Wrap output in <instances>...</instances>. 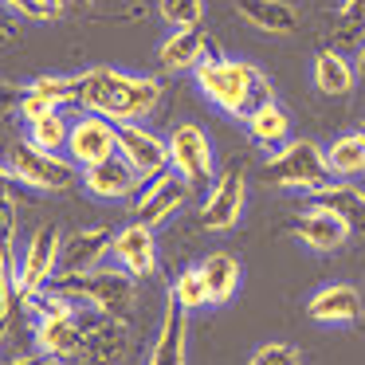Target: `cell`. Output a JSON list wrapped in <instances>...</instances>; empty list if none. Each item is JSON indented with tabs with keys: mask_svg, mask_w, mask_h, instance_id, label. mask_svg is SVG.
I'll return each mask as SVG.
<instances>
[{
	"mask_svg": "<svg viewBox=\"0 0 365 365\" xmlns=\"http://www.w3.org/2000/svg\"><path fill=\"white\" fill-rule=\"evenodd\" d=\"M161 103V83L122 67H91L79 75V106L110 122H145Z\"/></svg>",
	"mask_w": 365,
	"mask_h": 365,
	"instance_id": "cell-1",
	"label": "cell"
},
{
	"mask_svg": "<svg viewBox=\"0 0 365 365\" xmlns=\"http://www.w3.org/2000/svg\"><path fill=\"white\" fill-rule=\"evenodd\" d=\"M192 83L205 95V103L216 106L220 114H228V118H244L259 98L275 95L267 75L252 59H240V56H205L192 71Z\"/></svg>",
	"mask_w": 365,
	"mask_h": 365,
	"instance_id": "cell-2",
	"label": "cell"
},
{
	"mask_svg": "<svg viewBox=\"0 0 365 365\" xmlns=\"http://www.w3.org/2000/svg\"><path fill=\"white\" fill-rule=\"evenodd\" d=\"M51 291L67 294L71 302H79V307H91L95 314L103 318H114V322H134V310H138V279L126 275L122 267H106V263H98V267L91 271H59L56 279H51Z\"/></svg>",
	"mask_w": 365,
	"mask_h": 365,
	"instance_id": "cell-3",
	"label": "cell"
},
{
	"mask_svg": "<svg viewBox=\"0 0 365 365\" xmlns=\"http://www.w3.org/2000/svg\"><path fill=\"white\" fill-rule=\"evenodd\" d=\"M263 177H267L275 189L302 192V197H307L310 189L330 181V169H326V153L318 142H310V138H291L287 145H279V150L267 153Z\"/></svg>",
	"mask_w": 365,
	"mask_h": 365,
	"instance_id": "cell-4",
	"label": "cell"
},
{
	"mask_svg": "<svg viewBox=\"0 0 365 365\" xmlns=\"http://www.w3.org/2000/svg\"><path fill=\"white\" fill-rule=\"evenodd\" d=\"M4 165H9L12 181L24 185V189H32V192H67V189H75V185L83 181V169L75 165L67 153L36 150L28 138L9 153Z\"/></svg>",
	"mask_w": 365,
	"mask_h": 365,
	"instance_id": "cell-5",
	"label": "cell"
},
{
	"mask_svg": "<svg viewBox=\"0 0 365 365\" xmlns=\"http://www.w3.org/2000/svg\"><path fill=\"white\" fill-rule=\"evenodd\" d=\"M165 142H169V169L192 192L208 189L216 181V145H212L205 126H197V122H177Z\"/></svg>",
	"mask_w": 365,
	"mask_h": 365,
	"instance_id": "cell-6",
	"label": "cell"
},
{
	"mask_svg": "<svg viewBox=\"0 0 365 365\" xmlns=\"http://www.w3.org/2000/svg\"><path fill=\"white\" fill-rule=\"evenodd\" d=\"M63 228L59 224H40L28 236L24 252H20V279H16V294L24 307L32 294H40L51 279L59 275V259H63Z\"/></svg>",
	"mask_w": 365,
	"mask_h": 365,
	"instance_id": "cell-7",
	"label": "cell"
},
{
	"mask_svg": "<svg viewBox=\"0 0 365 365\" xmlns=\"http://www.w3.org/2000/svg\"><path fill=\"white\" fill-rule=\"evenodd\" d=\"M91 314H95V310L79 307V302H71V307H63V310H51V314H36L32 318L36 354L48 357V365L71 357L75 349H79V341H83V330H87Z\"/></svg>",
	"mask_w": 365,
	"mask_h": 365,
	"instance_id": "cell-8",
	"label": "cell"
},
{
	"mask_svg": "<svg viewBox=\"0 0 365 365\" xmlns=\"http://www.w3.org/2000/svg\"><path fill=\"white\" fill-rule=\"evenodd\" d=\"M244 208H247L244 169H224V173H216V181L208 185V192H205V205H200V228L212 232V236L236 232L240 220H244Z\"/></svg>",
	"mask_w": 365,
	"mask_h": 365,
	"instance_id": "cell-9",
	"label": "cell"
},
{
	"mask_svg": "<svg viewBox=\"0 0 365 365\" xmlns=\"http://www.w3.org/2000/svg\"><path fill=\"white\" fill-rule=\"evenodd\" d=\"M126 357H130V326L103 314H91L79 349L56 365H122Z\"/></svg>",
	"mask_w": 365,
	"mask_h": 365,
	"instance_id": "cell-10",
	"label": "cell"
},
{
	"mask_svg": "<svg viewBox=\"0 0 365 365\" xmlns=\"http://www.w3.org/2000/svg\"><path fill=\"white\" fill-rule=\"evenodd\" d=\"M307 314L310 322L330 326V330H349L365 318V299L354 283H341V279H330V283L314 287L307 299Z\"/></svg>",
	"mask_w": 365,
	"mask_h": 365,
	"instance_id": "cell-11",
	"label": "cell"
},
{
	"mask_svg": "<svg viewBox=\"0 0 365 365\" xmlns=\"http://www.w3.org/2000/svg\"><path fill=\"white\" fill-rule=\"evenodd\" d=\"M189 192L192 189L173 173V169L150 177V181H142V189H138V197H134V220L150 224V228H161V224L173 220V216L185 208Z\"/></svg>",
	"mask_w": 365,
	"mask_h": 365,
	"instance_id": "cell-12",
	"label": "cell"
},
{
	"mask_svg": "<svg viewBox=\"0 0 365 365\" xmlns=\"http://www.w3.org/2000/svg\"><path fill=\"white\" fill-rule=\"evenodd\" d=\"M110 263L122 267L126 275H134L138 283L153 279V271H158V236H153L150 224L142 220L122 224L110 240Z\"/></svg>",
	"mask_w": 365,
	"mask_h": 365,
	"instance_id": "cell-13",
	"label": "cell"
},
{
	"mask_svg": "<svg viewBox=\"0 0 365 365\" xmlns=\"http://www.w3.org/2000/svg\"><path fill=\"white\" fill-rule=\"evenodd\" d=\"M63 153L79 169H87V165H95V161L118 153V122L103 118V114L83 110L79 118L71 122V138H67V150Z\"/></svg>",
	"mask_w": 365,
	"mask_h": 365,
	"instance_id": "cell-14",
	"label": "cell"
},
{
	"mask_svg": "<svg viewBox=\"0 0 365 365\" xmlns=\"http://www.w3.org/2000/svg\"><path fill=\"white\" fill-rule=\"evenodd\" d=\"M118 153L130 161V169L142 181H150V177L169 169V142L158 130L145 126V122H122L118 126Z\"/></svg>",
	"mask_w": 365,
	"mask_h": 365,
	"instance_id": "cell-15",
	"label": "cell"
},
{
	"mask_svg": "<svg viewBox=\"0 0 365 365\" xmlns=\"http://www.w3.org/2000/svg\"><path fill=\"white\" fill-rule=\"evenodd\" d=\"M83 189L95 200H106V205H122V200H134L138 189H142V177L130 169V161L122 153H110V158L95 161V165L83 169Z\"/></svg>",
	"mask_w": 365,
	"mask_h": 365,
	"instance_id": "cell-16",
	"label": "cell"
},
{
	"mask_svg": "<svg viewBox=\"0 0 365 365\" xmlns=\"http://www.w3.org/2000/svg\"><path fill=\"white\" fill-rule=\"evenodd\" d=\"M291 236L299 240L307 252H314V255H330V252H338L341 244H346L349 236H354V228H349L341 216H334L330 208H318V205H310L307 212L299 216V220L291 224Z\"/></svg>",
	"mask_w": 365,
	"mask_h": 365,
	"instance_id": "cell-17",
	"label": "cell"
},
{
	"mask_svg": "<svg viewBox=\"0 0 365 365\" xmlns=\"http://www.w3.org/2000/svg\"><path fill=\"white\" fill-rule=\"evenodd\" d=\"M145 365H189V314L173 299H165V314L153 334Z\"/></svg>",
	"mask_w": 365,
	"mask_h": 365,
	"instance_id": "cell-18",
	"label": "cell"
},
{
	"mask_svg": "<svg viewBox=\"0 0 365 365\" xmlns=\"http://www.w3.org/2000/svg\"><path fill=\"white\" fill-rule=\"evenodd\" d=\"M244 130H247V138H252L263 153L279 150V145H287L294 138L291 134V114L283 110V103H279L275 95L259 98V103L244 114Z\"/></svg>",
	"mask_w": 365,
	"mask_h": 365,
	"instance_id": "cell-19",
	"label": "cell"
},
{
	"mask_svg": "<svg viewBox=\"0 0 365 365\" xmlns=\"http://www.w3.org/2000/svg\"><path fill=\"white\" fill-rule=\"evenodd\" d=\"M236 12L244 24L267 36H294L302 32V12L291 0H236Z\"/></svg>",
	"mask_w": 365,
	"mask_h": 365,
	"instance_id": "cell-20",
	"label": "cell"
},
{
	"mask_svg": "<svg viewBox=\"0 0 365 365\" xmlns=\"http://www.w3.org/2000/svg\"><path fill=\"white\" fill-rule=\"evenodd\" d=\"M307 197H310V205L330 208L334 216H341L354 232H365V189L357 181H338V177H330L326 185L310 189Z\"/></svg>",
	"mask_w": 365,
	"mask_h": 365,
	"instance_id": "cell-21",
	"label": "cell"
},
{
	"mask_svg": "<svg viewBox=\"0 0 365 365\" xmlns=\"http://www.w3.org/2000/svg\"><path fill=\"white\" fill-rule=\"evenodd\" d=\"M208 56V36L200 28H173L165 40L158 43V67L169 75L197 71V63Z\"/></svg>",
	"mask_w": 365,
	"mask_h": 365,
	"instance_id": "cell-22",
	"label": "cell"
},
{
	"mask_svg": "<svg viewBox=\"0 0 365 365\" xmlns=\"http://www.w3.org/2000/svg\"><path fill=\"white\" fill-rule=\"evenodd\" d=\"M357 67L349 63L341 51H334V48H326V51H318L314 56V63H310V83H314V91L318 95H326V98H349L354 95V87H357Z\"/></svg>",
	"mask_w": 365,
	"mask_h": 365,
	"instance_id": "cell-23",
	"label": "cell"
},
{
	"mask_svg": "<svg viewBox=\"0 0 365 365\" xmlns=\"http://www.w3.org/2000/svg\"><path fill=\"white\" fill-rule=\"evenodd\" d=\"M197 267H200V279H205V287H208V307H228V302L236 299L240 283H244L240 259L232 252H208Z\"/></svg>",
	"mask_w": 365,
	"mask_h": 365,
	"instance_id": "cell-24",
	"label": "cell"
},
{
	"mask_svg": "<svg viewBox=\"0 0 365 365\" xmlns=\"http://www.w3.org/2000/svg\"><path fill=\"white\" fill-rule=\"evenodd\" d=\"M110 240L114 228H83L75 236L63 240V259H59V271H91L103 259H110Z\"/></svg>",
	"mask_w": 365,
	"mask_h": 365,
	"instance_id": "cell-25",
	"label": "cell"
},
{
	"mask_svg": "<svg viewBox=\"0 0 365 365\" xmlns=\"http://www.w3.org/2000/svg\"><path fill=\"white\" fill-rule=\"evenodd\" d=\"M326 153V169H330V177H338V181H361L365 177V138L357 134H338L334 142L322 145Z\"/></svg>",
	"mask_w": 365,
	"mask_h": 365,
	"instance_id": "cell-26",
	"label": "cell"
},
{
	"mask_svg": "<svg viewBox=\"0 0 365 365\" xmlns=\"http://www.w3.org/2000/svg\"><path fill=\"white\" fill-rule=\"evenodd\" d=\"M67 138H71V118H67L63 110H51L48 118L28 126V142H32L36 150H48V153H63Z\"/></svg>",
	"mask_w": 365,
	"mask_h": 365,
	"instance_id": "cell-27",
	"label": "cell"
},
{
	"mask_svg": "<svg viewBox=\"0 0 365 365\" xmlns=\"http://www.w3.org/2000/svg\"><path fill=\"white\" fill-rule=\"evenodd\" d=\"M169 299H173L185 314H197V310L208 307V287H205V279H200L197 263H192V267H185L181 275L169 283Z\"/></svg>",
	"mask_w": 365,
	"mask_h": 365,
	"instance_id": "cell-28",
	"label": "cell"
},
{
	"mask_svg": "<svg viewBox=\"0 0 365 365\" xmlns=\"http://www.w3.org/2000/svg\"><path fill=\"white\" fill-rule=\"evenodd\" d=\"M24 91L32 95H43L48 103H56L59 110L71 103H79V75H36Z\"/></svg>",
	"mask_w": 365,
	"mask_h": 365,
	"instance_id": "cell-29",
	"label": "cell"
},
{
	"mask_svg": "<svg viewBox=\"0 0 365 365\" xmlns=\"http://www.w3.org/2000/svg\"><path fill=\"white\" fill-rule=\"evenodd\" d=\"M244 365H307V357H302V349L291 346V341H259V346L247 354Z\"/></svg>",
	"mask_w": 365,
	"mask_h": 365,
	"instance_id": "cell-30",
	"label": "cell"
},
{
	"mask_svg": "<svg viewBox=\"0 0 365 365\" xmlns=\"http://www.w3.org/2000/svg\"><path fill=\"white\" fill-rule=\"evenodd\" d=\"M158 12L169 28H200L205 0H158Z\"/></svg>",
	"mask_w": 365,
	"mask_h": 365,
	"instance_id": "cell-31",
	"label": "cell"
},
{
	"mask_svg": "<svg viewBox=\"0 0 365 365\" xmlns=\"http://www.w3.org/2000/svg\"><path fill=\"white\" fill-rule=\"evenodd\" d=\"M4 9L20 12L24 20H36V24H48V20L63 16V9H59V0H0Z\"/></svg>",
	"mask_w": 365,
	"mask_h": 365,
	"instance_id": "cell-32",
	"label": "cell"
},
{
	"mask_svg": "<svg viewBox=\"0 0 365 365\" xmlns=\"http://www.w3.org/2000/svg\"><path fill=\"white\" fill-rule=\"evenodd\" d=\"M338 32L341 40H361L365 43V0H346L338 9Z\"/></svg>",
	"mask_w": 365,
	"mask_h": 365,
	"instance_id": "cell-33",
	"label": "cell"
},
{
	"mask_svg": "<svg viewBox=\"0 0 365 365\" xmlns=\"http://www.w3.org/2000/svg\"><path fill=\"white\" fill-rule=\"evenodd\" d=\"M51 110H59L56 103H48L43 95H32V91H20V118L32 126V122H40V118H48Z\"/></svg>",
	"mask_w": 365,
	"mask_h": 365,
	"instance_id": "cell-34",
	"label": "cell"
},
{
	"mask_svg": "<svg viewBox=\"0 0 365 365\" xmlns=\"http://www.w3.org/2000/svg\"><path fill=\"white\" fill-rule=\"evenodd\" d=\"M16 192V181H12V173H9V165L0 161V197H12Z\"/></svg>",
	"mask_w": 365,
	"mask_h": 365,
	"instance_id": "cell-35",
	"label": "cell"
},
{
	"mask_svg": "<svg viewBox=\"0 0 365 365\" xmlns=\"http://www.w3.org/2000/svg\"><path fill=\"white\" fill-rule=\"evenodd\" d=\"M9 365H48V357H40V354H24V357H12Z\"/></svg>",
	"mask_w": 365,
	"mask_h": 365,
	"instance_id": "cell-36",
	"label": "cell"
},
{
	"mask_svg": "<svg viewBox=\"0 0 365 365\" xmlns=\"http://www.w3.org/2000/svg\"><path fill=\"white\" fill-rule=\"evenodd\" d=\"M91 4H95V0H59V9H91Z\"/></svg>",
	"mask_w": 365,
	"mask_h": 365,
	"instance_id": "cell-37",
	"label": "cell"
},
{
	"mask_svg": "<svg viewBox=\"0 0 365 365\" xmlns=\"http://www.w3.org/2000/svg\"><path fill=\"white\" fill-rule=\"evenodd\" d=\"M357 75H365V43H361V59H357Z\"/></svg>",
	"mask_w": 365,
	"mask_h": 365,
	"instance_id": "cell-38",
	"label": "cell"
},
{
	"mask_svg": "<svg viewBox=\"0 0 365 365\" xmlns=\"http://www.w3.org/2000/svg\"><path fill=\"white\" fill-rule=\"evenodd\" d=\"M357 134H361V138H365V118H361V126H357Z\"/></svg>",
	"mask_w": 365,
	"mask_h": 365,
	"instance_id": "cell-39",
	"label": "cell"
},
{
	"mask_svg": "<svg viewBox=\"0 0 365 365\" xmlns=\"http://www.w3.org/2000/svg\"><path fill=\"white\" fill-rule=\"evenodd\" d=\"M0 9H4V4H0Z\"/></svg>",
	"mask_w": 365,
	"mask_h": 365,
	"instance_id": "cell-40",
	"label": "cell"
}]
</instances>
